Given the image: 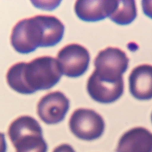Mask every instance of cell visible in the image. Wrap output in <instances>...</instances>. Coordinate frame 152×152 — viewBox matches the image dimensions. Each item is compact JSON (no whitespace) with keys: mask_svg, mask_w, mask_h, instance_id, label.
I'll return each mask as SVG.
<instances>
[{"mask_svg":"<svg viewBox=\"0 0 152 152\" xmlns=\"http://www.w3.org/2000/svg\"><path fill=\"white\" fill-rule=\"evenodd\" d=\"M124 80L108 82L101 80L93 73L87 82V91L95 101L101 103H110L118 100L123 94Z\"/></svg>","mask_w":152,"mask_h":152,"instance_id":"9c48e42d","label":"cell"},{"mask_svg":"<svg viewBox=\"0 0 152 152\" xmlns=\"http://www.w3.org/2000/svg\"><path fill=\"white\" fill-rule=\"evenodd\" d=\"M69 109V100L59 91L43 96L37 104V113L40 119L48 125L62 122Z\"/></svg>","mask_w":152,"mask_h":152,"instance_id":"52a82bcc","label":"cell"},{"mask_svg":"<svg viewBox=\"0 0 152 152\" xmlns=\"http://www.w3.org/2000/svg\"><path fill=\"white\" fill-rule=\"evenodd\" d=\"M8 135L15 152H47L48 144L39 122L28 115L20 116L10 125Z\"/></svg>","mask_w":152,"mask_h":152,"instance_id":"3957f363","label":"cell"},{"mask_svg":"<svg viewBox=\"0 0 152 152\" xmlns=\"http://www.w3.org/2000/svg\"><path fill=\"white\" fill-rule=\"evenodd\" d=\"M62 74L56 59L43 56L28 62L14 64L8 69L6 80L14 91L31 94L38 90L51 88L59 81Z\"/></svg>","mask_w":152,"mask_h":152,"instance_id":"7a4b0ae2","label":"cell"},{"mask_svg":"<svg viewBox=\"0 0 152 152\" xmlns=\"http://www.w3.org/2000/svg\"><path fill=\"white\" fill-rule=\"evenodd\" d=\"M68 124L71 132L77 138L84 141L100 138L105 128L102 116L94 110L87 108H79L74 111Z\"/></svg>","mask_w":152,"mask_h":152,"instance_id":"5b68a950","label":"cell"},{"mask_svg":"<svg viewBox=\"0 0 152 152\" xmlns=\"http://www.w3.org/2000/svg\"><path fill=\"white\" fill-rule=\"evenodd\" d=\"M137 17V8L135 1H118V5L109 17L115 23L126 25L131 23Z\"/></svg>","mask_w":152,"mask_h":152,"instance_id":"7c38bea8","label":"cell"},{"mask_svg":"<svg viewBox=\"0 0 152 152\" xmlns=\"http://www.w3.org/2000/svg\"><path fill=\"white\" fill-rule=\"evenodd\" d=\"M52 152H75V151L71 145L62 144L56 147Z\"/></svg>","mask_w":152,"mask_h":152,"instance_id":"5bb4252c","label":"cell"},{"mask_svg":"<svg viewBox=\"0 0 152 152\" xmlns=\"http://www.w3.org/2000/svg\"><path fill=\"white\" fill-rule=\"evenodd\" d=\"M116 152H152V133L143 127L129 129L119 139Z\"/></svg>","mask_w":152,"mask_h":152,"instance_id":"30bf717a","label":"cell"},{"mask_svg":"<svg viewBox=\"0 0 152 152\" xmlns=\"http://www.w3.org/2000/svg\"><path fill=\"white\" fill-rule=\"evenodd\" d=\"M141 4L144 13L152 18V1H142Z\"/></svg>","mask_w":152,"mask_h":152,"instance_id":"4fadbf2b","label":"cell"},{"mask_svg":"<svg viewBox=\"0 0 152 152\" xmlns=\"http://www.w3.org/2000/svg\"><path fill=\"white\" fill-rule=\"evenodd\" d=\"M131 94L138 100L152 99V65L142 64L134 68L129 76Z\"/></svg>","mask_w":152,"mask_h":152,"instance_id":"8fae6325","label":"cell"},{"mask_svg":"<svg viewBox=\"0 0 152 152\" xmlns=\"http://www.w3.org/2000/svg\"><path fill=\"white\" fill-rule=\"evenodd\" d=\"M129 59L125 52L118 48L107 47L100 50L94 61L92 72L99 79L109 82L123 80L122 74L127 69Z\"/></svg>","mask_w":152,"mask_h":152,"instance_id":"277c9868","label":"cell"},{"mask_svg":"<svg viewBox=\"0 0 152 152\" xmlns=\"http://www.w3.org/2000/svg\"><path fill=\"white\" fill-rule=\"evenodd\" d=\"M65 27L53 15H37L18 21L13 27L10 42L15 51L26 54L38 47L54 46L62 39Z\"/></svg>","mask_w":152,"mask_h":152,"instance_id":"6da1fadb","label":"cell"},{"mask_svg":"<svg viewBox=\"0 0 152 152\" xmlns=\"http://www.w3.org/2000/svg\"><path fill=\"white\" fill-rule=\"evenodd\" d=\"M7 147L5 134L0 132V152H7Z\"/></svg>","mask_w":152,"mask_h":152,"instance_id":"9a60e30c","label":"cell"},{"mask_svg":"<svg viewBox=\"0 0 152 152\" xmlns=\"http://www.w3.org/2000/svg\"><path fill=\"white\" fill-rule=\"evenodd\" d=\"M62 74L71 78L78 77L87 70L90 60L88 50L77 43L64 46L57 54Z\"/></svg>","mask_w":152,"mask_h":152,"instance_id":"8992f818","label":"cell"},{"mask_svg":"<svg viewBox=\"0 0 152 152\" xmlns=\"http://www.w3.org/2000/svg\"><path fill=\"white\" fill-rule=\"evenodd\" d=\"M118 5V1H77L74 11L77 16L85 21H97L109 17Z\"/></svg>","mask_w":152,"mask_h":152,"instance_id":"ba28073f","label":"cell"},{"mask_svg":"<svg viewBox=\"0 0 152 152\" xmlns=\"http://www.w3.org/2000/svg\"><path fill=\"white\" fill-rule=\"evenodd\" d=\"M151 122H152V113H151Z\"/></svg>","mask_w":152,"mask_h":152,"instance_id":"2e32d148","label":"cell"}]
</instances>
